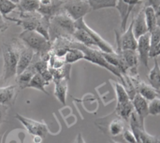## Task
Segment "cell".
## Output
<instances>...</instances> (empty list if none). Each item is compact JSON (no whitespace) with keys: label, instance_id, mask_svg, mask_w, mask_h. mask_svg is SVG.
I'll return each instance as SVG.
<instances>
[{"label":"cell","instance_id":"4fadbf2b","mask_svg":"<svg viewBox=\"0 0 160 143\" xmlns=\"http://www.w3.org/2000/svg\"><path fill=\"white\" fill-rule=\"evenodd\" d=\"M117 53H120L126 63V65L128 67V70H130L131 78L137 77L138 71V64H139V55L136 51L132 50H121L116 52Z\"/></svg>","mask_w":160,"mask_h":143},{"label":"cell","instance_id":"484cf974","mask_svg":"<svg viewBox=\"0 0 160 143\" xmlns=\"http://www.w3.org/2000/svg\"><path fill=\"white\" fill-rule=\"evenodd\" d=\"M47 85H49V83L38 73H36L33 76V78L31 79V81L28 83L26 88H34V89H37V90H39V91L45 93L46 95H49V93L45 89V86H47Z\"/></svg>","mask_w":160,"mask_h":143},{"label":"cell","instance_id":"60d3db41","mask_svg":"<svg viewBox=\"0 0 160 143\" xmlns=\"http://www.w3.org/2000/svg\"><path fill=\"white\" fill-rule=\"evenodd\" d=\"M155 10H156L157 16H158V17H160V5H158V6L155 8Z\"/></svg>","mask_w":160,"mask_h":143},{"label":"cell","instance_id":"8992f818","mask_svg":"<svg viewBox=\"0 0 160 143\" xmlns=\"http://www.w3.org/2000/svg\"><path fill=\"white\" fill-rule=\"evenodd\" d=\"M42 18L43 16L38 11H32V12H20L19 18L7 17L6 19L21 26L22 31H36Z\"/></svg>","mask_w":160,"mask_h":143},{"label":"cell","instance_id":"603a6c76","mask_svg":"<svg viewBox=\"0 0 160 143\" xmlns=\"http://www.w3.org/2000/svg\"><path fill=\"white\" fill-rule=\"evenodd\" d=\"M36 69L33 67V65L31 64V66L26 68L22 73H21L20 75L16 76L17 77V83L19 85V87L21 89H25L28 85V83L30 82L31 79L33 78V76L36 74Z\"/></svg>","mask_w":160,"mask_h":143},{"label":"cell","instance_id":"4dcf8cb0","mask_svg":"<svg viewBox=\"0 0 160 143\" xmlns=\"http://www.w3.org/2000/svg\"><path fill=\"white\" fill-rule=\"evenodd\" d=\"M18 7V5L10 0H0V13L6 19L9 13L14 11Z\"/></svg>","mask_w":160,"mask_h":143},{"label":"cell","instance_id":"44dd1931","mask_svg":"<svg viewBox=\"0 0 160 143\" xmlns=\"http://www.w3.org/2000/svg\"><path fill=\"white\" fill-rule=\"evenodd\" d=\"M148 81L151 86L157 91H160V66L157 58H154V67L148 73Z\"/></svg>","mask_w":160,"mask_h":143},{"label":"cell","instance_id":"bcb514c9","mask_svg":"<svg viewBox=\"0 0 160 143\" xmlns=\"http://www.w3.org/2000/svg\"><path fill=\"white\" fill-rule=\"evenodd\" d=\"M139 1H143V0H139Z\"/></svg>","mask_w":160,"mask_h":143},{"label":"cell","instance_id":"277c9868","mask_svg":"<svg viewBox=\"0 0 160 143\" xmlns=\"http://www.w3.org/2000/svg\"><path fill=\"white\" fill-rule=\"evenodd\" d=\"M22 49L20 48V45L16 42L2 44V53L4 60L2 73L3 81H8L16 76L18 60Z\"/></svg>","mask_w":160,"mask_h":143},{"label":"cell","instance_id":"30bf717a","mask_svg":"<svg viewBox=\"0 0 160 143\" xmlns=\"http://www.w3.org/2000/svg\"><path fill=\"white\" fill-rule=\"evenodd\" d=\"M143 1L139 0H117L116 9L119 11L121 18V32L123 33L127 29V23L130 14L136 7L141 5Z\"/></svg>","mask_w":160,"mask_h":143},{"label":"cell","instance_id":"8d00e7d4","mask_svg":"<svg viewBox=\"0 0 160 143\" xmlns=\"http://www.w3.org/2000/svg\"><path fill=\"white\" fill-rule=\"evenodd\" d=\"M7 115V106L0 104V123H2Z\"/></svg>","mask_w":160,"mask_h":143},{"label":"cell","instance_id":"f1b7e54d","mask_svg":"<svg viewBox=\"0 0 160 143\" xmlns=\"http://www.w3.org/2000/svg\"><path fill=\"white\" fill-rule=\"evenodd\" d=\"M125 129L126 126L124 124V120H122L121 118L112 120L109 125V133L112 137H117L122 135Z\"/></svg>","mask_w":160,"mask_h":143},{"label":"cell","instance_id":"6da1fadb","mask_svg":"<svg viewBox=\"0 0 160 143\" xmlns=\"http://www.w3.org/2000/svg\"><path fill=\"white\" fill-rule=\"evenodd\" d=\"M75 30V22L66 12H62L50 20V41L52 43L58 38L74 39L73 34Z\"/></svg>","mask_w":160,"mask_h":143},{"label":"cell","instance_id":"5b68a950","mask_svg":"<svg viewBox=\"0 0 160 143\" xmlns=\"http://www.w3.org/2000/svg\"><path fill=\"white\" fill-rule=\"evenodd\" d=\"M64 11L74 21L83 19L92 8L87 0H64Z\"/></svg>","mask_w":160,"mask_h":143},{"label":"cell","instance_id":"7402d4cb","mask_svg":"<svg viewBox=\"0 0 160 143\" xmlns=\"http://www.w3.org/2000/svg\"><path fill=\"white\" fill-rule=\"evenodd\" d=\"M73 38H74V40L82 43V45H84L86 47H89V48H96L97 47L93 38L90 37V35L84 29L76 28V30L73 34Z\"/></svg>","mask_w":160,"mask_h":143},{"label":"cell","instance_id":"74e56055","mask_svg":"<svg viewBox=\"0 0 160 143\" xmlns=\"http://www.w3.org/2000/svg\"><path fill=\"white\" fill-rule=\"evenodd\" d=\"M147 2L146 6H152L154 8H156L158 5H160V0H145Z\"/></svg>","mask_w":160,"mask_h":143},{"label":"cell","instance_id":"e575fe53","mask_svg":"<svg viewBox=\"0 0 160 143\" xmlns=\"http://www.w3.org/2000/svg\"><path fill=\"white\" fill-rule=\"evenodd\" d=\"M160 55V42L158 44H157L155 47L151 48V51H150V55L149 57L150 58H157L158 56Z\"/></svg>","mask_w":160,"mask_h":143},{"label":"cell","instance_id":"b9f144b4","mask_svg":"<svg viewBox=\"0 0 160 143\" xmlns=\"http://www.w3.org/2000/svg\"><path fill=\"white\" fill-rule=\"evenodd\" d=\"M110 143H121V142L116 141H113V140H111V141H110Z\"/></svg>","mask_w":160,"mask_h":143},{"label":"cell","instance_id":"9c48e42d","mask_svg":"<svg viewBox=\"0 0 160 143\" xmlns=\"http://www.w3.org/2000/svg\"><path fill=\"white\" fill-rule=\"evenodd\" d=\"M16 119L21 122V124L25 127V129L33 136H39L41 138H45L49 133L48 126L45 123L38 122L29 118H26L19 113L15 115Z\"/></svg>","mask_w":160,"mask_h":143},{"label":"cell","instance_id":"3957f363","mask_svg":"<svg viewBox=\"0 0 160 143\" xmlns=\"http://www.w3.org/2000/svg\"><path fill=\"white\" fill-rule=\"evenodd\" d=\"M68 46L69 48H77V49L81 50L84 53V60L107 69L108 71H110L111 73H112L113 75L118 77L123 82H125V78L123 77V74L121 73V71L118 68H116L115 67L112 66L105 59L101 51L97 50L95 48L86 47V46L82 45V43H80L74 39H68Z\"/></svg>","mask_w":160,"mask_h":143},{"label":"cell","instance_id":"f35d334b","mask_svg":"<svg viewBox=\"0 0 160 143\" xmlns=\"http://www.w3.org/2000/svg\"><path fill=\"white\" fill-rule=\"evenodd\" d=\"M75 143H85L84 141V140H83V137H82V135L80 133V134H78V136H77V138H76V141Z\"/></svg>","mask_w":160,"mask_h":143},{"label":"cell","instance_id":"7bdbcfd3","mask_svg":"<svg viewBox=\"0 0 160 143\" xmlns=\"http://www.w3.org/2000/svg\"><path fill=\"white\" fill-rule=\"evenodd\" d=\"M10 1L14 2V3H15V4H17V5H18V4H19V2H20V0H10Z\"/></svg>","mask_w":160,"mask_h":143},{"label":"cell","instance_id":"8fae6325","mask_svg":"<svg viewBox=\"0 0 160 143\" xmlns=\"http://www.w3.org/2000/svg\"><path fill=\"white\" fill-rule=\"evenodd\" d=\"M150 51H151L150 33H147L138 38V45H137V50H136L139 55V60L146 67H148Z\"/></svg>","mask_w":160,"mask_h":143},{"label":"cell","instance_id":"e0dca14e","mask_svg":"<svg viewBox=\"0 0 160 143\" xmlns=\"http://www.w3.org/2000/svg\"><path fill=\"white\" fill-rule=\"evenodd\" d=\"M132 22H133V33L137 39L139 37H141L142 36L149 33L148 27L146 24V21H145V15H144L143 8H142L138 12L136 17H134L132 19Z\"/></svg>","mask_w":160,"mask_h":143},{"label":"cell","instance_id":"52a82bcc","mask_svg":"<svg viewBox=\"0 0 160 143\" xmlns=\"http://www.w3.org/2000/svg\"><path fill=\"white\" fill-rule=\"evenodd\" d=\"M115 37H116V44H117V50H137L138 45V39L134 36L133 33V22L131 21V23L129 26L122 33L120 34L118 31L115 30Z\"/></svg>","mask_w":160,"mask_h":143},{"label":"cell","instance_id":"f546056e","mask_svg":"<svg viewBox=\"0 0 160 143\" xmlns=\"http://www.w3.org/2000/svg\"><path fill=\"white\" fill-rule=\"evenodd\" d=\"M39 7V0H20L18 9L20 12H32L38 11Z\"/></svg>","mask_w":160,"mask_h":143},{"label":"cell","instance_id":"ee69618b","mask_svg":"<svg viewBox=\"0 0 160 143\" xmlns=\"http://www.w3.org/2000/svg\"><path fill=\"white\" fill-rule=\"evenodd\" d=\"M158 26H160V17H158Z\"/></svg>","mask_w":160,"mask_h":143},{"label":"cell","instance_id":"9a60e30c","mask_svg":"<svg viewBox=\"0 0 160 143\" xmlns=\"http://www.w3.org/2000/svg\"><path fill=\"white\" fill-rule=\"evenodd\" d=\"M131 79L133 80V83H134V86L136 88L137 93L140 94L146 100L151 101V100L155 99L156 97H158L159 96L158 92L153 86H151L150 84H147V83H145L143 81H137L134 78H131Z\"/></svg>","mask_w":160,"mask_h":143},{"label":"cell","instance_id":"ac0fdd59","mask_svg":"<svg viewBox=\"0 0 160 143\" xmlns=\"http://www.w3.org/2000/svg\"><path fill=\"white\" fill-rule=\"evenodd\" d=\"M17 93V86L8 85L0 87V104L8 106L11 105L15 99Z\"/></svg>","mask_w":160,"mask_h":143},{"label":"cell","instance_id":"7dc6e473","mask_svg":"<svg viewBox=\"0 0 160 143\" xmlns=\"http://www.w3.org/2000/svg\"><path fill=\"white\" fill-rule=\"evenodd\" d=\"M158 143H160V141H159V142H158Z\"/></svg>","mask_w":160,"mask_h":143},{"label":"cell","instance_id":"2e32d148","mask_svg":"<svg viewBox=\"0 0 160 143\" xmlns=\"http://www.w3.org/2000/svg\"><path fill=\"white\" fill-rule=\"evenodd\" d=\"M34 55H35V52L31 49H29V48H27L25 46L22 49V51L20 52L19 60H18L16 76L22 73L26 68H28L31 66Z\"/></svg>","mask_w":160,"mask_h":143},{"label":"cell","instance_id":"836d02e7","mask_svg":"<svg viewBox=\"0 0 160 143\" xmlns=\"http://www.w3.org/2000/svg\"><path fill=\"white\" fill-rule=\"evenodd\" d=\"M123 136V139L127 141L128 143H138L137 142V140H136V137L134 135V133L132 132L131 129L129 128H126L122 134Z\"/></svg>","mask_w":160,"mask_h":143},{"label":"cell","instance_id":"ab89813d","mask_svg":"<svg viewBox=\"0 0 160 143\" xmlns=\"http://www.w3.org/2000/svg\"><path fill=\"white\" fill-rule=\"evenodd\" d=\"M42 139H43V138L39 137V136H34V142L41 143V141H42Z\"/></svg>","mask_w":160,"mask_h":143},{"label":"cell","instance_id":"7a4b0ae2","mask_svg":"<svg viewBox=\"0 0 160 143\" xmlns=\"http://www.w3.org/2000/svg\"><path fill=\"white\" fill-rule=\"evenodd\" d=\"M19 38L25 47L38 53L40 59L48 62L52 53V43L36 31H22L19 35Z\"/></svg>","mask_w":160,"mask_h":143},{"label":"cell","instance_id":"83f0119b","mask_svg":"<svg viewBox=\"0 0 160 143\" xmlns=\"http://www.w3.org/2000/svg\"><path fill=\"white\" fill-rule=\"evenodd\" d=\"M92 10L112 8L116 7L117 0H87Z\"/></svg>","mask_w":160,"mask_h":143},{"label":"cell","instance_id":"d590c367","mask_svg":"<svg viewBox=\"0 0 160 143\" xmlns=\"http://www.w3.org/2000/svg\"><path fill=\"white\" fill-rule=\"evenodd\" d=\"M8 28V22L5 21V19H4V17L2 16V14L0 13V33L5 32Z\"/></svg>","mask_w":160,"mask_h":143},{"label":"cell","instance_id":"5bb4252c","mask_svg":"<svg viewBox=\"0 0 160 143\" xmlns=\"http://www.w3.org/2000/svg\"><path fill=\"white\" fill-rule=\"evenodd\" d=\"M64 0H52V3L46 7H39L38 11L45 18L51 20L52 17L65 12L63 8Z\"/></svg>","mask_w":160,"mask_h":143},{"label":"cell","instance_id":"1f68e13d","mask_svg":"<svg viewBox=\"0 0 160 143\" xmlns=\"http://www.w3.org/2000/svg\"><path fill=\"white\" fill-rule=\"evenodd\" d=\"M149 114L150 115H159L160 114V97L149 101Z\"/></svg>","mask_w":160,"mask_h":143},{"label":"cell","instance_id":"cb8c5ba5","mask_svg":"<svg viewBox=\"0 0 160 143\" xmlns=\"http://www.w3.org/2000/svg\"><path fill=\"white\" fill-rule=\"evenodd\" d=\"M143 10H144L145 21L148 27V31L150 33L158 26V16L156 14L155 8L152 6H145Z\"/></svg>","mask_w":160,"mask_h":143},{"label":"cell","instance_id":"f6af8a7d","mask_svg":"<svg viewBox=\"0 0 160 143\" xmlns=\"http://www.w3.org/2000/svg\"><path fill=\"white\" fill-rule=\"evenodd\" d=\"M158 95H159V96H160V91H158Z\"/></svg>","mask_w":160,"mask_h":143},{"label":"cell","instance_id":"4316f807","mask_svg":"<svg viewBox=\"0 0 160 143\" xmlns=\"http://www.w3.org/2000/svg\"><path fill=\"white\" fill-rule=\"evenodd\" d=\"M111 82L112 83V86H113L115 94H116L117 103H123V102L131 100L126 87L123 84H121L119 82H115L113 81H111Z\"/></svg>","mask_w":160,"mask_h":143},{"label":"cell","instance_id":"d6a6232c","mask_svg":"<svg viewBox=\"0 0 160 143\" xmlns=\"http://www.w3.org/2000/svg\"><path fill=\"white\" fill-rule=\"evenodd\" d=\"M150 42L151 48L155 47L160 42V26H157L152 32H150Z\"/></svg>","mask_w":160,"mask_h":143},{"label":"cell","instance_id":"7c38bea8","mask_svg":"<svg viewBox=\"0 0 160 143\" xmlns=\"http://www.w3.org/2000/svg\"><path fill=\"white\" fill-rule=\"evenodd\" d=\"M134 111L139 116V119L142 126H144V121L146 117L149 115V101L142 97L140 94H136L134 97L131 99Z\"/></svg>","mask_w":160,"mask_h":143},{"label":"cell","instance_id":"d6986e66","mask_svg":"<svg viewBox=\"0 0 160 143\" xmlns=\"http://www.w3.org/2000/svg\"><path fill=\"white\" fill-rule=\"evenodd\" d=\"M54 83V96L60 101L62 104H66L67 101V96H68V80H58V81H52Z\"/></svg>","mask_w":160,"mask_h":143},{"label":"cell","instance_id":"ba28073f","mask_svg":"<svg viewBox=\"0 0 160 143\" xmlns=\"http://www.w3.org/2000/svg\"><path fill=\"white\" fill-rule=\"evenodd\" d=\"M75 27L84 29L90 35V37L93 38V40L95 41V43L97 45V48H98V50L101 51L102 52L112 53V52H115L113 47L109 42H107L99 34H98L95 30H93L90 26H88L83 19H80V20L76 21L75 22Z\"/></svg>","mask_w":160,"mask_h":143},{"label":"cell","instance_id":"d4e9b609","mask_svg":"<svg viewBox=\"0 0 160 143\" xmlns=\"http://www.w3.org/2000/svg\"><path fill=\"white\" fill-rule=\"evenodd\" d=\"M82 59H84V53L77 48H68V52H66L64 56L65 63L69 64V65L76 63L80 60H82Z\"/></svg>","mask_w":160,"mask_h":143},{"label":"cell","instance_id":"ffe728a7","mask_svg":"<svg viewBox=\"0 0 160 143\" xmlns=\"http://www.w3.org/2000/svg\"><path fill=\"white\" fill-rule=\"evenodd\" d=\"M115 112L118 114V116L122 120L128 122L131 114L134 112V107H133L132 101L128 100L123 103H117L116 108H115Z\"/></svg>","mask_w":160,"mask_h":143}]
</instances>
